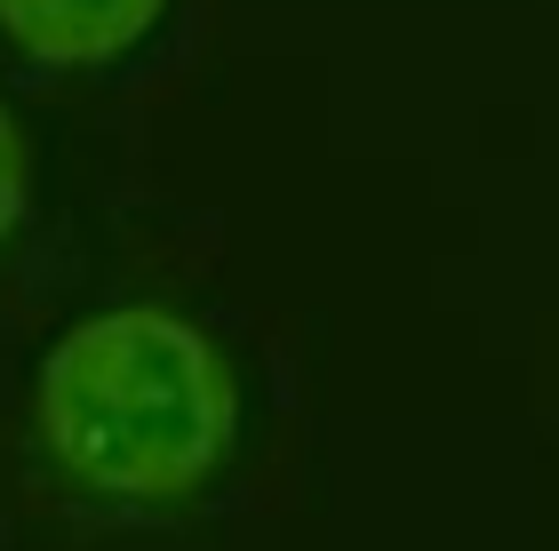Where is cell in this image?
<instances>
[{
    "label": "cell",
    "mask_w": 559,
    "mask_h": 551,
    "mask_svg": "<svg viewBox=\"0 0 559 551\" xmlns=\"http://www.w3.org/2000/svg\"><path fill=\"white\" fill-rule=\"evenodd\" d=\"M33 432L72 488L105 504H192L240 440V384L216 336L160 304H120L48 344Z\"/></svg>",
    "instance_id": "1"
},
{
    "label": "cell",
    "mask_w": 559,
    "mask_h": 551,
    "mask_svg": "<svg viewBox=\"0 0 559 551\" xmlns=\"http://www.w3.org/2000/svg\"><path fill=\"white\" fill-rule=\"evenodd\" d=\"M168 0H0V40L48 72H105L160 33Z\"/></svg>",
    "instance_id": "2"
},
{
    "label": "cell",
    "mask_w": 559,
    "mask_h": 551,
    "mask_svg": "<svg viewBox=\"0 0 559 551\" xmlns=\"http://www.w3.org/2000/svg\"><path fill=\"white\" fill-rule=\"evenodd\" d=\"M24 208H33V136L16 129L9 105H0V248L16 240Z\"/></svg>",
    "instance_id": "3"
}]
</instances>
